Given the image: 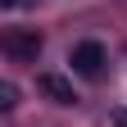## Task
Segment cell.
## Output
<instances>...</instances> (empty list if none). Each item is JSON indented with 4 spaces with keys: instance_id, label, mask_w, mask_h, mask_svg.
Listing matches in <instances>:
<instances>
[{
    "instance_id": "cell-2",
    "label": "cell",
    "mask_w": 127,
    "mask_h": 127,
    "mask_svg": "<svg viewBox=\"0 0 127 127\" xmlns=\"http://www.w3.org/2000/svg\"><path fill=\"white\" fill-rule=\"evenodd\" d=\"M5 55L18 59V64H32L41 55V32L36 27H32V32H9V36H5Z\"/></svg>"
},
{
    "instance_id": "cell-4",
    "label": "cell",
    "mask_w": 127,
    "mask_h": 127,
    "mask_svg": "<svg viewBox=\"0 0 127 127\" xmlns=\"http://www.w3.org/2000/svg\"><path fill=\"white\" fill-rule=\"evenodd\" d=\"M14 104H18V91L5 82V86H0V109H14Z\"/></svg>"
},
{
    "instance_id": "cell-6",
    "label": "cell",
    "mask_w": 127,
    "mask_h": 127,
    "mask_svg": "<svg viewBox=\"0 0 127 127\" xmlns=\"http://www.w3.org/2000/svg\"><path fill=\"white\" fill-rule=\"evenodd\" d=\"M0 5H5V9H18V5H23V0H0Z\"/></svg>"
},
{
    "instance_id": "cell-5",
    "label": "cell",
    "mask_w": 127,
    "mask_h": 127,
    "mask_svg": "<svg viewBox=\"0 0 127 127\" xmlns=\"http://www.w3.org/2000/svg\"><path fill=\"white\" fill-rule=\"evenodd\" d=\"M114 127H127V109H118V114H114Z\"/></svg>"
},
{
    "instance_id": "cell-3",
    "label": "cell",
    "mask_w": 127,
    "mask_h": 127,
    "mask_svg": "<svg viewBox=\"0 0 127 127\" xmlns=\"http://www.w3.org/2000/svg\"><path fill=\"white\" fill-rule=\"evenodd\" d=\"M36 86H41V95H50L55 104H77L73 82H68V77H59V73H41V77H36Z\"/></svg>"
},
{
    "instance_id": "cell-1",
    "label": "cell",
    "mask_w": 127,
    "mask_h": 127,
    "mask_svg": "<svg viewBox=\"0 0 127 127\" xmlns=\"http://www.w3.org/2000/svg\"><path fill=\"white\" fill-rule=\"evenodd\" d=\"M104 64H109V55H104L100 41H77V45H73V68L82 73V77H100Z\"/></svg>"
}]
</instances>
